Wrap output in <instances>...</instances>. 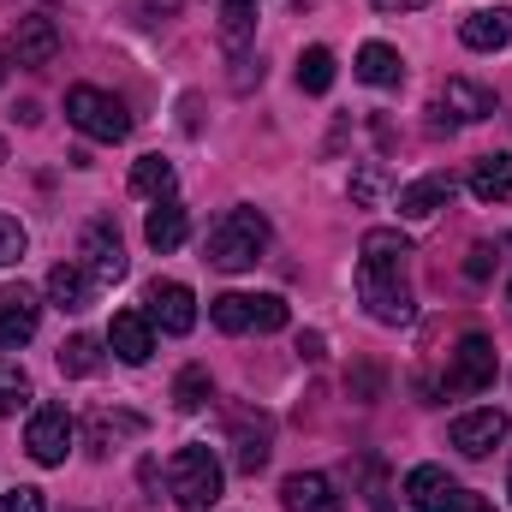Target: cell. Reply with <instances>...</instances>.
<instances>
[{"instance_id": "obj_1", "label": "cell", "mask_w": 512, "mask_h": 512, "mask_svg": "<svg viewBox=\"0 0 512 512\" xmlns=\"http://www.w3.org/2000/svg\"><path fill=\"white\" fill-rule=\"evenodd\" d=\"M262 251H268V215H262V209H227V215L209 227V239H203V256H209L215 268H227V274L251 268Z\"/></svg>"}, {"instance_id": "obj_2", "label": "cell", "mask_w": 512, "mask_h": 512, "mask_svg": "<svg viewBox=\"0 0 512 512\" xmlns=\"http://www.w3.org/2000/svg\"><path fill=\"white\" fill-rule=\"evenodd\" d=\"M167 489L185 512H209L221 501V459L209 447H179L167 465Z\"/></svg>"}, {"instance_id": "obj_3", "label": "cell", "mask_w": 512, "mask_h": 512, "mask_svg": "<svg viewBox=\"0 0 512 512\" xmlns=\"http://www.w3.org/2000/svg\"><path fill=\"white\" fill-rule=\"evenodd\" d=\"M66 120L84 131V137H96V143H120V137H131L126 102L108 96V90H96V84H72V90H66Z\"/></svg>"}, {"instance_id": "obj_4", "label": "cell", "mask_w": 512, "mask_h": 512, "mask_svg": "<svg viewBox=\"0 0 512 512\" xmlns=\"http://www.w3.org/2000/svg\"><path fill=\"white\" fill-rule=\"evenodd\" d=\"M358 298H364V310H370L382 328H405V322H411V286L399 280V268L358 262Z\"/></svg>"}, {"instance_id": "obj_5", "label": "cell", "mask_w": 512, "mask_h": 512, "mask_svg": "<svg viewBox=\"0 0 512 512\" xmlns=\"http://www.w3.org/2000/svg\"><path fill=\"white\" fill-rule=\"evenodd\" d=\"M405 501L411 512H483L441 465H417V471H405Z\"/></svg>"}, {"instance_id": "obj_6", "label": "cell", "mask_w": 512, "mask_h": 512, "mask_svg": "<svg viewBox=\"0 0 512 512\" xmlns=\"http://www.w3.org/2000/svg\"><path fill=\"white\" fill-rule=\"evenodd\" d=\"M447 393H483L495 387V340L489 334H465L453 346V364H447Z\"/></svg>"}, {"instance_id": "obj_7", "label": "cell", "mask_w": 512, "mask_h": 512, "mask_svg": "<svg viewBox=\"0 0 512 512\" xmlns=\"http://www.w3.org/2000/svg\"><path fill=\"white\" fill-rule=\"evenodd\" d=\"M143 304H149L143 316H149L161 334H191V328H197V298H191L185 280H149Z\"/></svg>"}, {"instance_id": "obj_8", "label": "cell", "mask_w": 512, "mask_h": 512, "mask_svg": "<svg viewBox=\"0 0 512 512\" xmlns=\"http://www.w3.org/2000/svg\"><path fill=\"white\" fill-rule=\"evenodd\" d=\"M24 447H30L36 465H66V453H72V417H66V405H36L30 429H24Z\"/></svg>"}, {"instance_id": "obj_9", "label": "cell", "mask_w": 512, "mask_h": 512, "mask_svg": "<svg viewBox=\"0 0 512 512\" xmlns=\"http://www.w3.org/2000/svg\"><path fill=\"white\" fill-rule=\"evenodd\" d=\"M36 322H42V304L30 286H0V352H18L36 340Z\"/></svg>"}, {"instance_id": "obj_10", "label": "cell", "mask_w": 512, "mask_h": 512, "mask_svg": "<svg viewBox=\"0 0 512 512\" xmlns=\"http://www.w3.org/2000/svg\"><path fill=\"white\" fill-rule=\"evenodd\" d=\"M507 435H512L507 411H465V417H453V447L465 459H489Z\"/></svg>"}, {"instance_id": "obj_11", "label": "cell", "mask_w": 512, "mask_h": 512, "mask_svg": "<svg viewBox=\"0 0 512 512\" xmlns=\"http://www.w3.org/2000/svg\"><path fill=\"white\" fill-rule=\"evenodd\" d=\"M435 114L453 120V126H477V120L495 114V96H489L483 84H471V78H447V84L435 90Z\"/></svg>"}, {"instance_id": "obj_12", "label": "cell", "mask_w": 512, "mask_h": 512, "mask_svg": "<svg viewBox=\"0 0 512 512\" xmlns=\"http://www.w3.org/2000/svg\"><path fill=\"white\" fill-rule=\"evenodd\" d=\"M78 256H84V268L96 274V286L126 274V245H120L114 221H90V227H84V239H78Z\"/></svg>"}, {"instance_id": "obj_13", "label": "cell", "mask_w": 512, "mask_h": 512, "mask_svg": "<svg viewBox=\"0 0 512 512\" xmlns=\"http://www.w3.org/2000/svg\"><path fill=\"white\" fill-rule=\"evenodd\" d=\"M12 54H18V66H54V60H60V24L42 18V12L18 18V30H12Z\"/></svg>"}, {"instance_id": "obj_14", "label": "cell", "mask_w": 512, "mask_h": 512, "mask_svg": "<svg viewBox=\"0 0 512 512\" xmlns=\"http://www.w3.org/2000/svg\"><path fill=\"white\" fill-rule=\"evenodd\" d=\"M268 453H274V429H268V417L262 411H239L233 417V465L245 471V477H256L262 465H268Z\"/></svg>"}, {"instance_id": "obj_15", "label": "cell", "mask_w": 512, "mask_h": 512, "mask_svg": "<svg viewBox=\"0 0 512 512\" xmlns=\"http://www.w3.org/2000/svg\"><path fill=\"white\" fill-rule=\"evenodd\" d=\"M280 501H286V512H346V501L334 495V483L322 471H292L280 483Z\"/></svg>"}, {"instance_id": "obj_16", "label": "cell", "mask_w": 512, "mask_h": 512, "mask_svg": "<svg viewBox=\"0 0 512 512\" xmlns=\"http://www.w3.org/2000/svg\"><path fill=\"white\" fill-rule=\"evenodd\" d=\"M108 346H114L120 364H149V352H155V322H149L143 310H120L114 328H108Z\"/></svg>"}, {"instance_id": "obj_17", "label": "cell", "mask_w": 512, "mask_h": 512, "mask_svg": "<svg viewBox=\"0 0 512 512\" xmlns=\"http://www.w3.org/2000/svg\"><path fill=\"white\" fill-rule=\"evenodd\" d=\"M459 42L477 48V54H501L512 42V6H483V12H471V18L459 24Z\"/></svg>"}, {"instance_id": "obj_18", "label": "cell", "mask_w": 512, "mask_h": 512, "mask_svg": "<svg viewBox=\"0 0 512 512\" xmlns=\"http://www.w3.org/2000/svg\"><path fill=\"white\" fill-rule=\"evenodd\" d=\"M48 298H54L60 310H90V304H96V274H90L84 262H54V268H48Z\"/></svg>"}, {"instance_id": "obj_19", "label": "cell", "mask_w": 512, "mask_h": 512, "mask_svg": "<svg viewBox=\"0 0 512 512\" xmlns=\"http://www.w3.org/2000/svg\"><path fill=\"white\" fill-rule=\"evenodd\" d=\"M185 233H191V221H185V203L179 197H161L155 209H149V221H143V239H149V251H179L185 245Z\"/></svg>"}, {"instance_id": "obj_20", "label": "cell", "mask_w": 512, "mask_h": 512, "mask_svg": "<svg viewBox=\"0 0 512 512\" xmlns=\"http://www.w3.org/2000/svg\"><path fill=\"white\" fill-rule=\"evenodd\" d=\"M453 203V179L447 173H429V179H411L405 191H399V215L405 221H429L435 209H447Z\"/></svg>"}, {"instance_id": "obj_21", "label": "cell", "mask_w": 512, "mask_h": 512, "mask_svg": "<svg viewBox=\"0 0 512 512\" xmlns=\"http://www.w3.org/2000/svg\"><path fill=\"white\" fill-rule=\"evenodd\" d=\"M471 197L477 203H512V155H483L477 167H471Z\"/></svg>"}, {"instance_id": "obj_22", "label": "cell", "mask_w": 512, "mask_h": 512, "mask_svg": "<svg viewBox=\"0 0 512 512\" xmlns=\"http://www.w3.org/2000/svg\"><path fill=\"white\" fill-rule=\"evenodd\" d=\"M352 72H358L364 84H376V90H399V78H405V66H399V54H393L387 42H364Z\"/></svg>"}, {"instance_id": "obj_23", "label": "cell", "mask_w": 512, "mask_h": 512, "mask_svg": "<svg viewBox=\"0 0 512 512\" xmlns=\"http://www.w3.org/2000/svg\"><path fill=\"white\" fill-rule=\"evenodd\" d=\"M256 36V0H221V42L233 54H245Z\"/></svg>"}, {"instance_id": "obj_24", "label": "cell", "mask_w": 512, "mask_h": 512, "mask_svg": "<svg viewBox=\"0 0 512 512\" xmlns=\"http://www.w3.org/2000/svg\"><path fill=\"white\" fill-rule=\"evenodd\" d=\"M131 191H137V197H149V203L173 197V161H161V155H143V161L131 167Z\"/></svg>"}, {"instance_id": "obj_25", "label": "cell", "mask_w": 512, "mask_h": 512, "mask_svg": "<svg viewBox=\"0 0 512 512\" xmlns=\"http://www.w3.org/2000/svg\"><path fill=\"white\" fill-rule=\"evenodd\" d=\"M209 399H215V382H209L203 364H185V370L173 376V405H179V411H203Z\"/></svg>"}, {"instance_id": "obj_26", "label": "cell", "mask_w": 512, "mask_h": 512, "mask_svg": "<svg viewBox=\"0 0 512 512\" xmlns=\"http://www.w3.org/2000/svg\"><path fill=\"white\" fill-rule=\"evenodd\" d=\"M298 90H310V96H328L334 90V54L328 48H304L298 54Z\"/></svg>"}, {"instance_id": "obj_27", "label": "cell", "mask_w": 512, "mask_h": 512, "mask_svg": "<svg viewBox=\"0 0 512 512\" xmlns=\"http://www.w3.org/2000/svg\"><path fill=\"white\" fill-rule=\"evenodd\" d=\"M209 322H215L221 334H245V328H251V292H221V298H209Z\"/></svg>"}, {"instance_id": "obj_28", "label": "cell", "mask_w": 512, "mask_h": 512, "mask_svg": "<svg viewBox=\"0 0 512 512\" xmlns=\"http://www.w3.org/2000/svg\"><path fill=\"white\" fill-rule=\"evenodd\" d=\"M60 370H66V376H96V370H102V340H96V334H72V340L60 346Z\"/></svg>"}, {"instance_id": "obj_29", "label": "cell", "mask_w": 512, "mask_h": 512, "mask_svg": "<svg viewBox=\"0 0 512 512\" xmlns=\"http://www.w3.org/2000/svg\"><path fill=\"white\" fill-rule=\"evenodd\" d=\"M405 256H411V239H405V233H393V227H370V233H364V262L399 268Z\"/></svg>"}, {"instance_id": "obj_30", "label": "cell", "mask_w": 512, "mask_h": 512, "mask_svg": "<svg viewBox=\"0 0 512 512\" xmlns=\"http://www.w3.org/2000/svg\"><path fill=\"white\" fill-rule=\"evenodd\" d=\"M137 429H143V423L126 417V411H120V417H114V411H96V417H90V447H96V453H108L120 435H137Z\"/></svg>"}, {"instance_id": "obj_31", "label": "cell", "mask_w": 512, "mask_h": 512, "mask_svg": "<svg viewBox=\"0 0 512 512\" xmlns=\"http://www.w3.org/2000/svg\"><path fill=\"white\" fill-rule=\"evenodd\" d=\"M382 191H387V167H382V161H364V167L352 173V203H364V209H370Z\"/></svg>"}, {"instance_id": "obj_32", "label": "cell", "mask_w": 512, "mask_h": 512, "mask_svg": "<svg viewBox=\"0 0 512 512\" xmlns=\"http://www.w3.org/2000/svg\"><path fill=\"white\" fill-rule=\"evenodd\" d=\"M251 328H262V334L286 328V298H280V292H256L251 298Z\"/></svg>"}, {"instance_id": "obj_33", "label": "cell", "mask_w": 512, "mask_h": 512, "mask_svg": "<svg viewBox=\"0 0 512 512\" xmlns=\"http://www.w3.org/2000/svg\"><path fill=\"white\" fill-rule=\"evenodd\" d=\"M24 399H30V376L18 364H0V417H12Z\"/></svg>"}, {"instance_id": "obj_34", "label": "cell", "mask_w": 512, "mask_h": 512, "mask_svg": "<svg viewBox=\"0 0 512 512\" xmlns=\"http://www.w3.org/2000/svg\"><path fill=\"white\" fill-rule=\"evenodd\" d=\"M24 245H30V239H24V227H18L12 215H0V268H6V262H18Z\"/></svg>"}, {"instance_id": "obj_35", "label": "cell", "mask_w": 512, "mask_h": 512, "mask_svg": "<svg viewBox=\"0 0 512 512\" xmlns=\"http://www.w3.org/2000/svg\"><path fill=\"white\" fill-rule=\"evenodd\" d=\"M0 512H42V489H12V495H0Z\"/></svg>"}, {"instance_id": "obj_36", "label": "cell", "mask_w": 512, "mask_h": 512, "mask_svg": "<svg viewBox=\"0 0 512 512\" xmlns=\"http://www.w3.org/2000/svg\"><path fill=\"white\" fill-rule=\"evenodd\" d=\"M346 387H352V393H358V399H376V393H382V376H376V370H370V364H358V370H352V376H346Z\"/></svg>"}, {"instance_id": "obj_37", "label": "cell", "mask_w": 512, "mask_h": 512, "mask_svg": "<svg viewBox=\"0 0 512 512\" xmlns=\"http://www.w3.org/2000/svg\"><path fill=\"white\" fill-rule=\"evenodd\" d=\"M489 268H495V251H489V245H477L471 262H465V274H471V280H489Z\"/></svg>"}, {"instance_id": "obj_38", "label": "cell", "mask_w": 512, "mask_h": 512, "mask_svg": "<svg viewBox=\"0 0 512 512\" xmlns=\"http://www.w3.org/2000/svg\"><path fill=\"white\" fill-rule=\"evenodd\" d=\"M155 6H161V12H173L179 0H131V18H143V12H155Z\"/></svg>"}, {"instance_id": "obj_39", "label": "cell", "mask_w": 512, "mask_h": 512, "mask_svg": "<svg viewBox=\"0 0 512 512\" xmlns=\"http://www.w3.org/2000/svg\"><path fill=\"white\" fill-rule=\"evenodd\" d=\"M382 12H417V6H429V0H376Z\"/></svg>"}, {"instance_id": "obj_40", "label": "cell", "mask_w": 512, "mask_h": 512, "mask_svg": "<svg viewBox=\"0 0 512 512\" xmlns=\"http://www.w3.org/2000/svg\"><path fill=\"white\" fill-rule=\"evenodd\" d=\"M0 84H6V60H0Z\"/></svg>"}, {"instance_id": "obj_41", "label": "cell", "mask_w": 512, "mask_h": 512, "mask_svg": "<svg viewBox=\"0 0 512 512\" xmlns=\"http://www.w3.org/2000/svg\"><path fill=\"white\" fill-rule=\"evenodd\" d=\"M0 161H6V137H0Z\"/></svg>"}, {"instance_id": "obj_42", "label": "cell", "mask_w": 512, "mask_h": 512, "mask_svg": "<svg viewBox=\"0 0 512 512\" xmlns=\"http://www.w3.org/2000/svg\"><path fill=\"white\" fill-rule=\"evenodd\" d=\"M507 495H512V477H507Z\"/></svg>"}, {"instance_id": "obj_43", "label": "cell", "mask_w": 512, "mask_h": 512, "mask_svg": "<svg viewBox=\"0 0 512 512\" xmlns=\"http://www.w3.org/2000/svg\"><path fill=\"white\" fill-rule=\"evenodd\" d=\"M507 298H512V292H507Z\"/></svg>"}]
</instances>
